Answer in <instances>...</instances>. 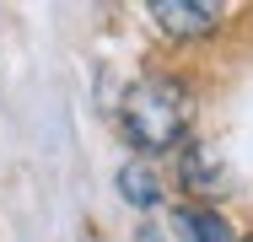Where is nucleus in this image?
I'll return each instance as SVG.
<instances>
[{
	"mask_svg": "<svg viewBox=\"0 0 253 242\" xmlns=\"http://www.w3.org/2000/svg\"><path fill=\"white\" fill-rule=\"evenodd\" d=\"M178 178H183L189 189H200V194L221 189V178H226V167H221V151H215V145H205V140H194L189 151H183V161H178Z\"/></svg>",
	"mask_w": 253,
	"mask_h": 242,
	"instance_id": "nucleus-3",
	"label": "nucleus"
},
{
	"mask_svg": "<svg viewBox=\"0 0 253 242\" xmlns=\"http://www.w3.org/2000/svg\"><path fill=\"white\" fill-rule=\"evenodd\" d=\"M119 194H124L129 204H140V210H156V204H162V189H156V178L146 172V167H135V161L119 172Z\"/></svg>",
	"mask_w": 253,
	"mask_h": 242,
	"instance_id": "nucleus-5",
	"label": "nucleus"
},
{
	"mask_svg": "<svg viewBox=\"0 0 253 242\" xmlns=\"http://www.w3.org/2000/svg\"><path fill=\"white\" fill-rule=\"evenodd\" d=\"M119 124H124L129 145H140V151H172L189 124V97L172 81H135L124 92Z\"/></svg>",
	"mask_w": 253,
	"mask_h": 242,
	"instance_id": "nucleus-1",
	"label": "nucleus"
},
{
	"mask_svg": "<svg viewBox=\"0 0 253 242\" xmlns=\"http://www.w3.org/2000/svg\"><path fill=\"white\" fill-rule=\"evenodd\" d=\"M146 11H151L156 27L172 33V38H200V33H210L221 22V5H210V0H151Z\"/></svg>",
	"mask_w": 253,
	"mask_h": 242,
	"instance_id": "nucleus-2",
	"label": "nucleus"
},
{
	"mask_svg": "<svg viewBox=\"0 0 253 242\" xmlns=\"http://www.w3.org/2000/svg\"><path fill=\"white\" fill-rule=\"evenodd\" d=\"M178 232L189 242H237L232 226H226L215 210H178Z\"/></svg>",
	"mask_w": 253,
	"mask_h": 242,
	"instance_id": "nucleus-4",
	"label": "nucleus"
},
{
	"mask_svg": "<svg viewBox=\"0 0 253 242\" xmlns=\"http://www.w3.org/2000/svg\"><path fill=\"white\" fill-rule=\"evenodd\" d=\"M135 242H167V237H162L156 226H140V237H135Z\"/></svg>",
	"mask_w": 253,
	"mask_h": 242,
	"instance_id": "nucleus-6",
	"label": "nucleus"
}]
</instances>
